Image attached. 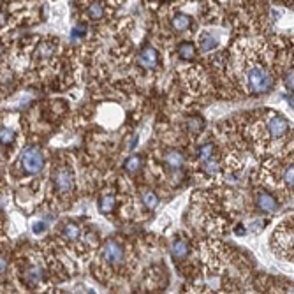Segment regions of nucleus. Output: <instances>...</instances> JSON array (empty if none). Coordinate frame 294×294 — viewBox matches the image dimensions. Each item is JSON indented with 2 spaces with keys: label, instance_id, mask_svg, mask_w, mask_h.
Here are the masks:
<instances>
[{
  "label": "nucleus",
  "instance_id": "2f4dec72",
  "mask_svg": "<svg viewBox=\"0 0 294 294\" xmlns=\"http://www.w3.org/2000/svg\"><path fill=\"white\" fill-rule=\"evenodd\" d=\"M2 220H4V215H2V210H0V224H2Z\"/></svg>",
  "mask_w": 294,
  "mask_h": 294
},
{
  "label": "nucleus",
  "instance_id": "412c9836",
  "mask_svg": "<svg viewBox=\"0 0 294 294\" xmlns=\"http://www.w3.org/2000/svg\"><path fill=\"white\" fill-rule=\"evenodd\" d=\"M141 201H143V204L148 208V210H155L157 204H159V198H157L155 192H152V190H143V192H141Z\"/></svg>",
  "mask_w": 294,
  "mask_h": 294
},
{
  "label": "nucleus",
  "instance_id": "cd10ccee",
  "mask_svg": "<svg viewBox=\"0 0 294 294\" xmlns=\"http://www.w3.org/2000/svg\"><path fill=\"white\" fill-rule=\"evenodd\" d=\"M32 229H34V233H36V235H39V233H42V231H44V224H42V222H36Z\"/></svg>",
  "mask_w": 294,
  "mask_h": 294
},
{
  "label": "nucleus",
  "instance_id": "473e14b6",
  "mask_svg": "<svg viewBox=\"0 0 294 294\" xmlns=\"http://www.w3.org/2000/svg\"><path fill=\"white\" fill-rule=\"evenodd\" d=\"M150 2H153V0H150Z\"/></svg>",
  "mask_w": 294,
  "mask_h": 294
},
{
  "label": "nucleus",
  "instance_id": "39448f33",
  "mask_svg": "<svg viewBox=\"0 0 294 294\" xmlns=\"http://www.w3.org/2000/svg\"><path fill=\"white\" fill-rule=\"evenodd\" d=\"M271 247L282 259L293 262V220L285 219L273 233Z\"/></svg>",
  "mask_w": 294,
  "mask_h": 294
},
{
  "label": "nucleus",
  "instance_id": "20e7f679",
  "mask_svg": "<svg viewBox=\"0 0 294 294\" xmlns=\"http://www.w3.org/2000/svg\"><path fill=\"white\" fill-rule=\"evenodd\" d=\"M51 185H53V192L58 199L67 201L69 198L74 196L76 190V182H74V173L71 169V165H58L55 171L51 173Z\"/></svg>",
  "mask_w": 294,
  "mask_h": 294
},
{
  "label": "nucleus",
  "instance_id": "7c9ffc66",
  "mask_svg": "<svg viewBox=\"0 0 294 294\" xmlns=\"http://www.w3.org/2000/svg\"><path fill=\"white\" fill-rule=\"evenodd\" d=\"M164 4H171V2H175V0H162Z\"/></svg>",
  "mask_w": 294,
  "mask_h": 294
},
{
  "label": "nucleus",
  "instance_id": "4be33fe9",
  "mask_svg": "<svg viewBox=\"0 0 294 294\" xmlns=\"http://www.w3.org/2000/svg\"><path fill=\"white\" fill-rule=\"evenodd\" d=\"M202 129H204V120H202L201 116H192V118L188 120V130H190L192 136L201 134Z\"/></svg>",
  "mask_w": 294,
  "mask_h": 294
},
{
  "label": "nucleus",
  "instance_id": "dca6fc26",
  "mask_svg": "<svg viewBox=\"0 0 294 294\" xmlns=\"http://www.w3.org/2000/svg\"><path fill=\"white\" fill-rule=\"evenodd\" d=\"M164 162L171 169H180V167L185 164V157L184 153L178 152V150H169V152L164 155Z\"/></svg>",
  "mask_w": 294,
  "mask_h": 294
},
{
  "label": "nucleus",
  "instance_id": "f3484780",
  "mask_svg": "<svg viewBox=\"0 0 294 294\" xmlns=\"http://www.w3.org/2000/svg\"><path fill=\"white\" fill-rule=\"evenodd\" d=\"M178 56L185 62H190V60L196 58V46L194 42L190 41H182L178 44Z\"/></svg>",
  "mask_w": 294,
  "mask_h": 294
},
{
  "label": "nucleus",
  "instance_id": "4468645a",
  "mask_svg": "<svg viewBox=\"0 0 294 294\" xmlns=\"http://www.w3.org/2000/svg\"><path fill=\"white\" fill-rule=\"evenodd\" d=\"M60 235L64 238V241L67 243H76L81 239V227L78 224H74V222H69V224H65L60 231Z\"/></svg>",
  "mask_w": 294,
  "mask_h": 294
},
{
  "label": "nucleus",
  "instance_id": "f257e3e1",
  "mask_svg": "<svg viewBox=\"0 0 294 294\" xmlns=\"http://www.w3.org/2000/svg\"><path fill=\"white\" fill-rule=\"evenodd\" d=\"M231 58L236 79L247 93L261 95L273 88V64H276V60L264 42L238 41L231 50Z\"/></svg>",
  "mask_w": 294,
  "mask_h": 294
},
{
  "label": "nucleus",
  "instance_id": "9d476101",
  "mask_svg": "<svg viewBox=\"0 0 294 294\" xmlns=\"http://www.w3.org/2000/svg\"><path fill=\"white\" fill-rule=\"evenodd\" d=\"M138 64L141 65L143 69L153 71L159 67L161 58H159V51L152 46H145L138 55Z\"/></svg>",
  "mask_w": 294,
  "mask_h": 294
},
{
  "label": "nucleus",
  "instance_id": "f03ea898",
  "mask_svg": "<svg viewBox=\"0 0 294 294\" xmlns=\"http://www.w3.org/2000/svg\"><path fill=\"white\" fill-rule=\"evenodd\" d=\"M289 122L284 118L282 115L278 113H271L268 111L266 116L262 120H259L256 127L252 130V138H254V143H256V147L259 150H268L275 145L276 141H282L284 138L289 136Z\"/></svg>",
  "mask_w": 294,
  "mask_h": 294
},
{
  "label": "nucleus",
  "instance_id": "6e6552de",
  "mask_svg": "<svg viewBox=\"0 0 294 294\" xmlns=\"http://www.w3.org/2000/svg\"><path fill=\"white\" fill-rule=\"evenodd\" d=\"M21 280L30 289H37V287H41L42 280H44V271L36 262H28L27 266L23 268V271H21Z\"/></svg>",
  "mask_w": 294,
  "mask_h": 294
},
{
  "label": "nucleus",
  "instance_id": "423d86ee",
  "mask_svg": "<svg viewBox=\"0 0 294 294\" xmlns=\"http://www.w3.org/2000/svg\"><path fill=\"white\" fill-rule=\"evenodd\" d=\"M101 257H102V264L110 270H120L124 266V248L122 245L116 243L115 239H110L106 243L102 245L101 248Z\"/></svg>",
  "mask_w": 294,
  "mask_h": 294
},
{
  "label": "nucleus",
  "instance_id": "7ed1b4c3",
  "mask_svg": "<svg viewBox=\"0 0 294 294\" xmlns=\"http://www.w3.org/2000/svg\"><path fill=\"white\" fill-rule=\"evenodd\" d=\"M262 182L271 187L284 188L285 192H293V159L278 162L276 159L266 162L262 169Z\"/></svg>",
  "mask_w": 294,
  "mask_h": 294
},
{
  "label": "nucleus",
  "instance_id": "aec40b11",
  "mask_svg": "<svg viewBox=\"0 0 294 294\" xmlns=\"http://www.w3.org/2000/svg\"><path fill=\"white\" fill-rule=\"evenodd\" d=\"M201 167H202V173L208 176H215L220 173V164L217 161H213V157L212 159H206V161H201Z\"/></svg>",
  "mask_w": 294,
  "mask_h": 294
},
{
  "label": "nucleus",
  "instance_id": "c756f323",
  "mask_svg": "<svg viewBox=\"0 0 294 294\" xmlns=\"http://www.w3.org/2000/svg\"><path fill=\"white\" fill-rule=\"evenodd\" d=\"M111 4H120V2H124V0H110Z\"/></svg>",
  "mask_w": 294,
  "mask_h": 294
},
{
  "label": "nucleus",
  "instance_id": "0eeeda50",
  "mask_svg": "<svg viewBox=\"0 0 294 294\" xmlns=\"http://www.w3.org/2000/svg\"><path fill=\"white\" fill-rule=\"evenodd\" d=\"M19 164L28 175H39L44 169V155L37 147H28L21 152Z\"/></svg>",
  "mask_w": 294,
  "mask_h": 294
},
{
  "label": "nucleus",
  "instance_id": "2eb2a0df",
  "mask_svg": "<svg viewBox=\"0 0 294 294\" xmlns=\"http://www.w3.org/2000/svg\"><path fill=\"white\" fill-rule=\"evenodd\" d=\"M171 252H173V259H175L176 262H180L188 256V252H190V245H188L187 239L178 238V239H175V243L171 247Z\"/></svg>",
  "mask_w": 294,
  "mask_h": 294
},
{
  "label": "nucleus",
  "instance_id": "9b49d317",
  "mask_svg": "<svg viewBox=\"0 0 294 294\" xmlns=\"http://www.w3.org/2000/svg\"><path fill=\"white\" fill-rule=\"evenodd\" d=\"M106 4L102 0H88L85 5V14L90 21H102L106 18Z\"/></svg>",
  "mask_w": 294,
  "mask_h": 294
},
{
  "label": "nucleus",
  "instance_id": "6ab92c4d",
  "mask_svg": "<svg viewBox=\"0 0 294 294\" xmlns=\"http://www.w3.org/2000/svg\"><path fill=\"white\" fill-rule=\"evenodd\" d=\"M217 46H219V42H217L215 37L210 36V34H201V37H199V48H201L202 53H210V51L217 50Z\"/></svg>",
  "mask_w": 294,
  "mask_h": 294
},
{
  "label": "nucleus",
  "instance_id": "393cba45",
  "mask_svg": "<svg viewBox=\"0 0 294 294\" xmlns=\"http://www.w3.org/2000/svg\"><path fill=\"white\" fill-rule=\"evenodd\" d=\"M213 153H215V147H213V143H206V145H202V147L198 150V155H199V159H201V161L212 159Z\"/></svg>",
  "mask_w": 294,
  "mask_h": 294
},
{
  "label": "nucleus",
  "instance_id": "1a4fd4ad",
  "mask_svg": "<svg viewBox=\"0 0 294 294\" xmlns=\"http://www.w3.org/2000/svg\"><path fill=\"white\" fill-rule=\"evenodd\" d=\"M56 51H58V42L55 39H42L36 44V60L39 62H50L53 56L56 55Z\"/></svg>",
  "mask_w": 294,
  "mask_h": 294
},
{
  "label": "nucleus",
  "instance_id": "ddd939ff",
  "mask_svg": "<svg viewBox=\"0 0 294 294\" xmlns=\"http://www.w3.org/2000/svg\"><path fill=\"white\" fill-rule=\"evenodd\" d=\"M192 18L188 16V14H184V13H178L175 14L173 18H171V27L173 30L178 34H187L190 32V28H192Z\"/></svg>",
  "mask_w": 294,
  "mask_h": 294
},
{
  "label": "nucleus",
  "instance_id": "a211bd4d",
  "mask_svg": "<svg viewBox=\"0 0 294 294\" xmlns=\"http://www.w3.org/2000/svg\"><path fill=\"white\" fill-rule=\"evenodd\" d=\"M116 206V196L115 194H102L99 199V210L102 213H111Z\"/></svg>",
  "mask_w": 294,
  "mask_h": 294
},
{
  "label": "nucleus",
  "instance_id": "5701e85b",
  "mask_svg": "<svg viewBox=\"0 0 294 294\" xmlns=\"http://www.w3.org/2000/svg\"><path fill=\"white\" fill-rule=\"evenodd\" d=\"M16 136H14V130L9 129V127H0V145L2 147H9L13 145Z\"/></svg>",
  "mask_w": 294,
  "mask_h": 294
},
{
  "label": "nucleus",
  "instance_id": "c85d7f7f",
  "mask_svg": "<svg viewBox=\"0 0 294 294\" xmlns=\"http://www.w3.org/2000/svg\"><path fill=\"white\" fill-rule=\"evenodd\" d=\"M276 2H280L285 7H293V0H276Z\"/></svg>",
  "mask_w": 294,
  "mask_h": 294
},
{
  "label": "nucleus",
  "instance_id": "b1692460",
  "mask_svg": "<svg viewBox=\"0 0 294 294\" xmlns=\"http://www.w3.org/2000/svg\"><path fill=\"white\" fill-rule=\"evenodd\" d=\"M139 167H141V157H138V155L127 159L124 164V169L127 171V173H130V175H134L136 171H139Z\"/></svg>",
  "mask_w": 294,
  "mask_h": 294
},
{
  "label": "nucleus",
  "instance_id": "a878e982",
  "mask_svg": "<svg viewBox=\"0 0 294 294\" xmlns=\"http://www.w3.org/2000/svg\"><path fill=\"white\" fill-rule=\"evenodd\" d=\"M7 271H9V259L4 254H0V276L7 275Z\"/></svg>",
  "mask_w": 294,
  "mask_h": 294
},
{
  "label": "nucleus",
  "instance_id": "bb28decb",
  "mask_svg": "<svg viewBox=\"0 0 294 294\" xmlns=\"http://www.w3.org/2000/svg\"><path fill=\"white\" fill-rule=\"evenodd\" d=\"M87 32H88V25L87 23H79L78 27L74 28L73 30V36L74 37H83V36H87Z\"/></svg>",
  "mask_w": 294,
  "mask_h": 294
},
{
  "label": "nucleus",
  "instance_id": "f8f14e48",
  "mask_svg": "<svg viewBox=\"0 0 294 294\" xmlns=\"http://www.w3.org/2000/svg\"><path fill=\"white\" fill-rule=\"evenodd\" d=\"M256 204H257L259 210L264 213H275L276 210H278L276 199L273 198L270 192H266V190H259L257 196H256Z\"/></svg>",
  "mask_w": 294,
  "mask_h": 294
}]
</instances>
